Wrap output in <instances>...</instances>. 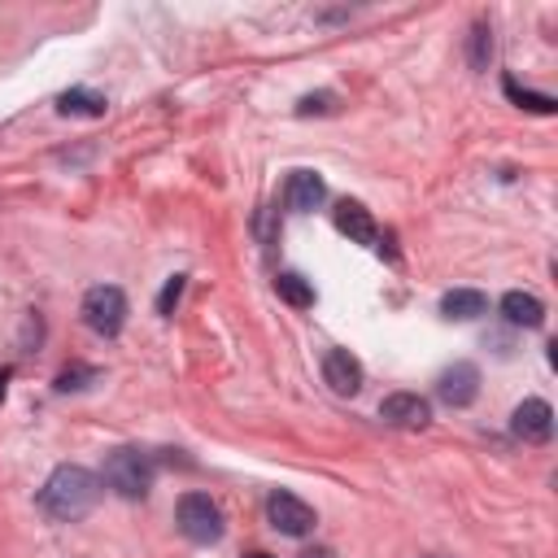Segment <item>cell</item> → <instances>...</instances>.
I'll return each instance as SVG.
<instances>
[{"instance_id": "cell-2", "label": "cell", "mask_w": 558, "mask_h": 558, "mask_svg": "<svg viewBox=\"0 0 558 558\" xmlns=\"http://www.w3.org/2000/svg\"><path fill=\"white\" fill-rule=\"evenodd\" d=\"M153 458L144 453V449H131V445H122V449H113L109 458H105V471H100V484H109L118 497H126V501H140V497H148V488H153Z\"/></svg>"}, {"instance_id": "cell-11", "label": "cell", "mask_w": 558, "mask_h": 558, "mask_svg": "<svg viewBox=\"0 0 558 558\" xmlns=\"http://www.w3.org/2000/svg\"><path fill=\"white\" fill-rule=\"evenodd\" d=\"M323 379L331 384V392L353 397V392L362 388V362H357L349 349H327V357H323Z\"/></svg>"}, {"instance_id": "cell-19", "label": "cell", "mask_w": 558, "mask_h": 558, "mask_svg": "<svg viewBox=\"0 0 558 558\" xmlns=\"http://www.w3.org/2000/svg\"><path fill=\"white\" fill-rule=\"evenodd\" d=\"M183 275H174V279H166V288H161V296H157V314H174V305H179V296H183Z\"/></svg>"}, {"instance_id": "cell-20", "label": "cell", "mask_w": 558, "mask_h": 558, "mask_svg": "<svg viewBox=\"0 0 558 558\" xmlns=\"http://www.w3.org/2000/svg\"><path fill=\"white\" fill-rule=\"evenodd\" d=\"M331 105H336V96H331V92H318V96H301L296 113H301V118H310V113H331Z\"/></svg>"}, {"instance_id": "cell-21", "label": "cell", "mask_w": 558, "mask_h": 558, "mask_svg": "<svg viewBox=\"0 0 558 558\" xmlns=\"http://www.w3.org/2000/svg\"><path fill=\"white\" fill-rule=\"evenodd\" d=\"M301 558H331V549H305Z\"/></svg>"}, {"instance_id": "cell-15", "label": "cell", "mask_w": 558, "mask_h": 558, "mask_svg": "<svg viewBox=\"0 0 558 558\" xmlns=\"http://www.w3.org/2000/svg\"><path fill=\"white\" fill-rule=\"evenodd\" d=\"M275 292H279L292 310H310V305H314V288H310V279H305V275H296V270H279Z\"/></svg>"}, {"instance_id": "cell-3", "label": "cell", "mask_w": 558, "mask_h": 558, "mask_svg": "<svg viewBox=\"0 0 558 558\" xmlns=\"http://www.w3.org/2000/svg\"><path fill=\"white\" fill-rule=\"evenodd\" d=\"M174 523L192 545H214L222 536V510L209 493H183L174 506Z\"/></svg>"}, {"instance_id": "cell-17", "label": "cell", "mask_w": 558, "mask_h": 558, "mask_svg": "<svg viewBox=\"0 0 558 558\" xmlns=\"http://www.w3.org/2000/svg\"><path fill=\"white\" fill-rule=\"evenodd\" d=\"M96 379H100L96 366H65V371L57 375V392H78V388H87V384H96Z\"/></svg>"}, {"instance_id": "cell-18", "label": "cell", "mask_w": 558, "mask_h": 558, "mask_svg": "<svg viewBox=\"0 0 558 558\" xmlns=\"http://www.w3.org/2000/svg\"><path fill=\"white\" fill-rule=\"evenodd\" d=\"M488 57H493V35H488V26H484V22H475V31H471V65H475V70H484V65H488Z\"/></svg>"}, {"instance_id": "cell-14", "label": "cell", "mask_w": 558, "mask_h": 558, "mask_svg": "<svg viewBox=\"0 0 558 558\" xmlns=\"http://www.w3.org/2000/svg\"><path fill=\"white\" fill-rule=\"evenodd\" d=\"M57 109H61L65 118H105L109 100H105L100 92H92V87H70V92L57 96Z\"/></svg>"}, {"instance_id": "cell-22", "label": "cell", "mask_w": 558, "mask_h": 558, "mask_svg": "<svg viewBox=\"0 0 558 558\" xmlns=\"http://www.w3.org/2000/svg\"><path fill=\"white\" fill-rule=\"evenodd\" d=\"M9 375H13V371H9V366H0V397H4V384H9Z\"/></svg>"}, {"instance_id": "cell-7", "label": "cell", "mask_w": 558, "mask_h": 558, "mask_svg": "<svg viewBox=\"0 0 558 558\" xmlns=\"http://www.w3.org/2000/svg\"><path fill=\"white\" fill-rule=\"evenodd\" d=\"M510 432L519 440H527V445H545L554 436V410H549V401H541V397L519 401L514 414H510Z\"/></svg>"}, {"instance_id": "cell-10", "label": "cell", "mask_w": 558, "mask_h": 558, "mask_svg": "<svg viewBox=\"0 0 558 558\" xmlns=\"http://www.w3.org/2000/svg\"><path fill=\"white\" fill-rule=\"evenodd\" d=\"M331 222H336V231H344L353 244H375V240H379V222H375L371 209L357 205V201H340V205L331 209Z\"/></svg>"}, {"instance_id": "cell-5", "label": "cell", "mask_w": 558, "mask_h": 558, "mask_svg": "<svg viewBox=\"0 0 558 558\" xmlns=\"http://www.w3.org/2000/svg\"><path fill=\"white\" fill-rule=\"evenodd\" d=\"M436 397H440L445 405H453V410L471 405V401L480 397V366H475V362H453V366H445V371L436 375Z\"/></svg>"}, {"instance_id": "cell-13", "label": "cell", "mask_w": 558, "mask_h": 558, "mask_svg": "<svg viewBox=\"0 0 558 558\" xmlns=\"http://www.w3.org/2000/svg\"><path fill=\"white\" fill-rule=\"evenodd\" d=\"M484 310H488V296H484V292H475V288H449V292L440 296V314H445L449 323L480 318Z\"/></svg>"}, {"instance_id": "cell-9", "label": "cell", "mask_w": 558, "mask_h": 558, "mask_svg": "<svg viewBox=\"0 0 558 558\" xmlns=\"http://www.w3.org/2000/svg\"><path fill=\"white\" fill-rule=\"evenodd\" d=\"M323 196H327V183H323V174H314V170H292L288 183H283V205L296 209V214L318 209Z\"/></svg>"}, {"instance_id": "cell-16", "label": "cell", "mask_w": 558, "mask_h": 558, "mask_svg": "<svg viewBox=\"0 0 558 558\" xmlns=\"http://www.w3.org/2000/svg\"><path fill=\"white\" fill-rule=\"evenodd\" d=\"M501 87H506V96L514 100V105H523V109H532V113H554L558 109V100L554 96H541V92H527V87H519L510 74L501 78Z\"/></svg>"}, {"instance_id": "cell-1", "label": "cell", "mask_w": 558, "mask_h": 558, "mask_svg": "<svg viewBox=\"0 0 558 558\" xmlns=\"http://www.w3.org/2000/svg\"><path fill=\"white\" fill-rule=\"evenodd\" d=\"M100 493H105L100 475H92L87 466H57L48 475V484L39 488V510L48 519H57V523H74V519L96 510Z\"/></svg>"}, {"instance_id": "cell-23", "label": "cell", "mask_w": 558, "mask_h": 558, "mask_svg": "<svg viewBox=\"0 0 558 558\" xmlns=\"http://www.w3.org/2000/svg\"><path fill=\"white\" fill-rule=\"evenodd\" d=\"M248 558H270V554H262V549H253V554H248Z\"/></svg>"}, {"instance_id": "cell-6", "label": "cell", "mask_w": 558, "mask_h": 558, "mask_svg": "<svg viewBox=\"0 0 558 558\" xmlns=\"http://www.w3.org/2000/svg\"><path fill=\"white\" fill-rule=\"evenodd\" d=\"M379 418H384L388 427L418 432V427L432 423V405H427V397H418V392H388V397L379 401Z\"/></svg>"}, {"instance_id": "cell-8", "label": "cell", "mask_w": 558, "mask_h": 558, "mask_svg": "<svg viewBox=\"0 0 558 558\" xmlns=\"http://www.w3.org/2000/svg\"><path fill=\"white\" fill-rule=\"evenodd\" d=\"M266 514H270V527H279L283 536H305V532H314V510L301 501V497H292V493H270V501H266Z\"/></svg>"}, {"instance_id": "cell-12", "label": "cell", "mask_w": 558, "mask_h": 558, "mask_svg": "<svg viewBox=\"0 0 558 558\" xmlns=\"http://www.w3.org/2000/svg\"><path fill=\"white\" fill-rule=\"evenodd\" d=\"M501 314H506V323H514V327H527V331H536L541 323H545V305H541V296H532V292H506L501 296Z\"/></svg>"}, {"instance_id": "cell-4", "label": "cell", "mask_w": 558, "mask_h": 558, "mask_svg": "<svg viewBox=\"0 0 558 558\" xmlns=\"http://www.w3.org/2000/svg\"><path fill=\"white\" fill-rule=\"evenodd\" d=\"M78 314H83V323H87L96 336H118L122 323H126V296H122V288H113V283H96V288H87Z\"/></svg>"}]
</instances>
